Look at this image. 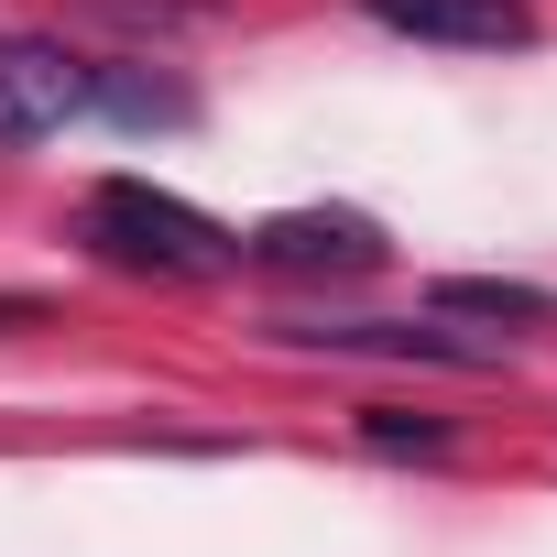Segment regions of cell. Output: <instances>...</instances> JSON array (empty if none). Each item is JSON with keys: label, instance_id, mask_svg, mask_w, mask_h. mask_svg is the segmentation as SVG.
I'll return each instance as SVG.
<instances>
[{"label": "cell", "instance_id": "6da1fadb", "mask_svg": "<svg viewBox=\"0 0 557 557\" xmlns=\"http://www.w3.org/2000/svg\"><path fill=\"white\" fill-rule=\"evenodd\" d=\"M77 240L121 273H175V285H197V273H230L240 262V230H219L208 208H186L175 186H143V175H110L88 186V219Z\"/></svg>", "mask_w": 557, "mask_h": 557}, {"label": "cell", "instance_id": "7a4b0ae2", "mask_svg": "<svg viewBox=\"0 0 557 557\" xmlns=\"http://www.w3.org/2000/svg\"><path fill=\"white\" fill-rule=\"evenodd\" d=\"M99 99V66L55 34H0V153L23 143H55L66 121H88Z\"/></svg>", "mask_w": 557, "mask_h": 557}, {"label": "cell", "instance_id": "3957f363", "mask_svg": "<svg viewBox=\"0 0 557 557\" xmlns=\"http://www.w3.org/2000/svg\"><path fill=\"white\" fill-rule=\"evenodd\" d=\"M240 262H262V273H372L383 230L361 208H285V219H262L240 240Z\"/></svg>", "mask_w": 557, "mask_h": 557}, {"label": "cell", "instance_id": "277c9868", "mask_svg": "<svg viewBox=\"0 0 557 557\" xmlns=\"http://www.w3.org/2000/svg\"><path fill=\"white\" fill-rule=\"evenodd\" d=\"M296 350H350V361H437V372H503V339H459V329H416V318H329V329H285Z\"/></svg>", "mask_w": 557, "mask_h": 557}, {"label": "cell", "instance_id": "5b68a950", "mask_svg": "<svg viewBox=\"0 0 557 557\" xmlns=\"http://www.w3.org/2000/svg\"><path fill=\"white\" fill-rule=\"evenodd\" d=\"M383 34H416V45H459V55H513L535 45V12L524 0H361Z\"/></svg>", "mask_w": 557, "mask_h": 557}, {"label": "cell", "instance_id": "8992f818", "mask_svg": "<svg viewBox=\"0 0 557 557\" xmlns=\"http://www.w3.org/2000/svg\"><path fill=\"white\" fill-rule=\"evenodd\" d=\"M99 121H121V132H186L197 121V99L175 88V77H153V66H99V99H88Z\"/></svg>", "mask_w": 557, "mask_h": 557}, {"label": "cell", "instance_id": "52a82bcc", "mask_svg": "<svg viewBox=\"0 0 557 557\" xmlns=\"http://www.w3.org/2000/svg\"><path fill=\"white\" fill-rule=\"evenodd\" d=\"M437 307H448V318H513V329H535V318H546V296H535V285H492V273H470V285H437Z\"/></svg>", "mask_w": 557, "mask_h": 557}, {"label": "cell", "instance_id": "ba28073f", "mask_svg": "<svg viewBox=\"0 0 557 557\" xmlns=\"http://www.w3.org/2000/svg\"><path fill=\"white\" fill-rule=\"evenodd\" d=\"M361 437H372V448H426V459L448 448V426H437V416H394V405H372V416H361Z\"/></svg>", "mask_w": 557, "mask_h": 557}]
</instances>
